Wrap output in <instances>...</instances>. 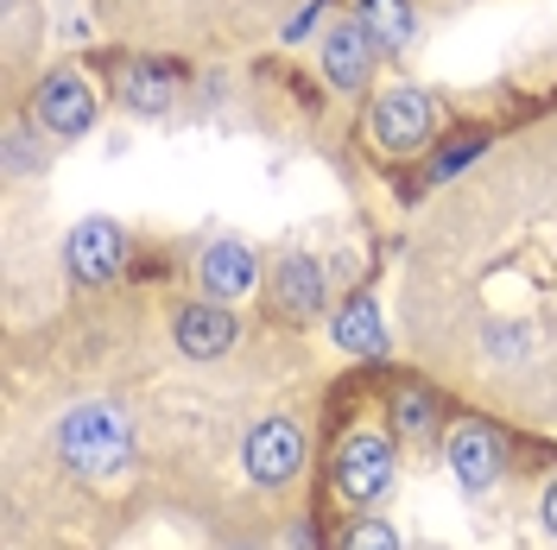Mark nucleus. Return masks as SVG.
<instances>
[{
  "label": "nucleus",
  "instance_id": "1",
  "mask_svg": "<svg viewBox=\"0 0 557 550\" xmlns=\"http://www.w3.org/2000/svg\"><path fill=\"white\" fill-rule=\"evenodd\" d=\"M58 443H64V462L76 475H114L127 462V424L114 405H76L58 430Z\"/></svg>",
  "mask_w": 557,
  "mask_h": 550
},
{
  "label": "nucleus",
  "instance_id": "2",
  "mask_svg": "<svg viewBox=\"0 0 557 550\" xmlns=\"http://www.w3.org/2000/svg\"><path fill=\"white\" fill-rule=\"evenodd\" d=\"M305 468V430L292 417H267L247 430V475L260 487H278Z\"/></svg>",
  "mask_w": 557,
  "mask_h": 550
},
{
  "label": "nucleus",
  "instance_id": "3",
  "mask_svg": "<svg viewBox=\"0 0 557 550\" xmlns=\"http://www.w3.org/2000/svg\"><path fill=\"white\" fill-rule=\"evenodd\" d=\"M424 134H431V96L424 89L399 83L374 102V139L386 152H412V146H424Z\"/></svg>",
  "mask_w": 557,
  "mask_h": 550
},
{
  "label": "nucleus",
  "instance_id": "4",
  "mask_svg": "<svg viewBox=\"0 0 557 550\" xmlns=\"http://www.w3.org/2000/svg\"><path fill=\"white\" fill-rule=\"evenodd\" d=\"M386 482H393V449H386V437H348L343 449H336V487H343L348 500H381Z\"/></svg>",
  "mask_w": 557,
  "mask_h": 550
},
{
  "label": "nucleus",
  "instance_id": "5",
  "mask_svg": "<svg viewBox=\"0 0 557 550\" xmlns=\"http://www.w3.org/2000/svg\"><path fill=\"white\" fill-rule=\"evenodd\" d=\"M70 273L83 278V285H108V278L121 273V253H127V241H121V228L114 222H76L70 228Z\"/></svg>",
  "mask_w": 557,
  "mask_h": 550
},
{
  "label": "nucleus",
  "instance_id": "6",
  "mask_svg": "<svg viewBox=\"0 0 557 550\" xmlns=\"http://www.w3.org/2000/svg\"><path fill=\"white\" fill-rule=\"evenodd\" d=\"M38 121H45L51 134H83V127L96 121V89H89L83 76H70V70L45 76V83H38Z\"/></svg>",
  "mask_w": 557,
  "mask_h": 550
},
{
  "label": "nucleus",
  "instance_id": "7",
  "mask_svg": "<svg viewBox=\"0 0 557 550\" xmlns=\"http://www.w3.org/2000/svg\"><path fill=\"white\" fill-rule=\"evenodd\" d=\"M450 468L469 493L494 487L500 482V437H494L487 424H456L450 430Z\"/></svg>",
  "mask_w": 557,
  "mask_h": 550
},
{
  "label": "nucleus",
  "instance_id": "8",
  "mask_svg": "<svg viewBox=\"0 0 557 550\" xmlns=\"http://www.w3.org/2000/svg\"><path fill=\"white\" fill-rule=\"evenodd\" d=\"M368 45H374V38L361 33V20H343L336 33L323 38V76H330L336 89H361V83H368V64H374Z\"/></svg>",
  "mask_w": 557,
  "mask_h": 550
},
{
  "label": "nucleus",
  "instance_id": "9",
  "mask_svg": "<svg viewBox=\"0 0 557 550\" xmlns=\"http://www.w3.org/2000/svg\"><path fill=\"white\" fill-rule=\"evenodd\" d=\"M235 342V316L215 304H190L184 316H177V348L184 354H197V361H215L222 348Z\"/></svg>",
  "mask_w": 557,
  "mask_h": 550
},
{
  "label": "nucleus",
  "instance_id": "10",
  "mask_svg": "<svg viewBox=\"0 0 557 550\" xmlns=\"http://www.w3.org/2000/svg\"><path fill=\"white\" fill-rule=\"evenodd\" d=\"M273 298L292 310V316H311V310L323 304V266H317L311 253H285L278 273H273Z\"/></svg>",
  "mask_w": 557,
  "mask_h": 550
},
{
  "label": "nucleus",
  "instance_id": "11",
  "mask_svg": "<svg viewBox=\"0 0 557 550\" xmlns=\"http://www.w3.org/2000/svg\"><path fill=\"white\" fill-rule=\"evenodd\" d=\"M336 348H348V354H361V361H381V354H386L381 310L368 304V298H348V304L336 310Z\"/></svg>",
  "mask_w": 557,
  "mask_h": 550
},
{
  "label": "nucleus",
  "instance_id": "12",
  "mask_svg": "<svg viewBox=\"0 0 557 550\" xmlns=\"http://www.w3.org/2000/svg\"><path fill=\"white\" fill-rule=\"evenodd\" d=\"M203 285L215 298H247L253 291V253L242 241H215L203 260Z\"/></svg>",
  "mask_w": 557,
  "mask_h": 550
},
{
  "label": "nucleus",
  "instance_id": "13",
  "mask_svg": "<svg viewBox=\"0 0 557 550\" xmlns=\"http://www.w3.org/2000/svg\"><path fill=\"white\" fill-rule=\"evenodd\" d=\"M361 33L374 38L381 51H399L412 38V7L406 0H361Z\"/></svg>",
  "mask_w": 557,
  "mask_h": 550
},
{
  "label": "nucleus",
  "instance_id": "14",
  "mask_svg": "<svg viewBox=\"0 0 557 550\" xmlns=\"http://www.w3.org/2000/svg\"><path fill=\"white\" fill-rule=\"evenodd\" d=\"M343 550H399V538H393V525H381V518H361V525L348 532Z\"/></svg>",
  "mask_w": 557,
  "mask_h": 550
},
{
  "label": "nucleus",
  "instance_id": "15",
  "mask_svg": "<svg viewBox=\"0 0 557 550\" xmlns=\"http://www.w3.org/2000/svg\"><path fill=\"white\" fill-rule=\"evenodd\" d=\"M127 96L139 108H165V76H152V70H127Z\"/></svg>",
  "mask_w": 557,
  "mask_h": 550
},
{
  "label": "nucleus",
  "instance_id": "16",
  "mask_svg": "<svg viewBox=\"0 0 557 550\" xmlns=\"http://www.w3.org/2000/svg\"><path fill=\"white\" fill-rule=\"evenodd\" d=\"M393 417H399L406 430H431V399H418V392H406V399L393 405Z\"/></svg>",
  "mask_w": 557,
  "mask_h": 550
},
{
  "label": "nucleus",
  "instance_id": "17",
  "mask_svg": "<svg viewBox=\"0 0 557 550\" xmlns=\"http://www.w3.org/2000/svg\"><path fill=\"white\" fill-rule=\"evenodd\" d=\"M482 152V139H456V146H444V159H437V177H450V172H462L469 159Z\"/></svg>",
  "mask_w": 557,
  "mask_h": 550
},
{
  "label": "nucleus",
  "instance_id": "18",
  "mask_svg": "<svg viewBox=\"0 0 557 550\" xmlns=\"http://www.w3.org/2000/svg\"><path fill=\"white\" fill-rule=\"evenodd\" d=\"M545 525H552V538H557V482L545 487Z\"/></svg>",
  "mask_w": 557,
  "mask_h": 550
}]
</instances>
